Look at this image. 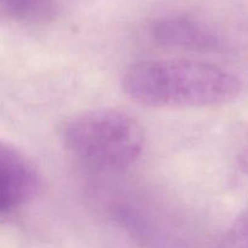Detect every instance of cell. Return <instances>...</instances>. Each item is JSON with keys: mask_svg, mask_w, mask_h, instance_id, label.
<instances>
[{"mask_svg": "<svg viewBox=\"0 0 248 248\" xmlns=\"http://www.w3.org/2000/svg\"><path fill=\"white\" fill-rule=\"evenodd\" d=\"M39 176L31 161L0 140V217L18 211L38 193Z\"/></svg>", "mask_w": 248, "mask_h": 248, "instance_id": "3", "label": "cell"}, {"mask_svg": "<svg viewBox=\"0 0 248 248\" xmlns=\"http://www.w3.org/2000/svg\"><path fill=\"white\" fill-rule=\"evenodd\" d=\"M245 161H246V167H247V171H248V152L246 154V160H245Z\"/></svg>", "mask_w": 248, "mask_h": 248, "instance_id": "6", "label": "cell"}, {"mask_svg": "<svg viewBox=\"0 0 248 248\" xmlns=\"http://www.w3.org/2000/svg\"><path fill=\"white\" fill-rule=\"evenodd\" d=\"M219 248H248V208L225 232L220 240Z\"/></svg>", "mask_w": 248, "mask_h": 248, "instance_id": "5", "label": "cell"}, {"mask_svg": "<svg viewBox=\"0 0 248 248\" xmlns=\"http://www.w3.org/2000/svg\"><path fill=\"white\" fill-rule=\"evenodd\" d=\"M121 86L132 101L152 108L222 106L242 90L234 73L194 60L140 61L126 69Z\"/></svg>", "mask_w": 248, "mask_h": 248, "instance_id": "1", "label": "cell"}, {"mask_svg": "<svg viewBox=\"0 0 248 248\" xmlns=\"http://www.w3.org/2000/svg\"><path fill=\"white\" fill-rule=\"evenodd\" d=\"M61 140L65 149L84 164L104 171H123L142 155L145 133L130 114L101 108L68 119Z\"/></svg>", "mask_w": 248, "mask_h": 248, "instance_id": "2", "label": "cell"}, {"mask_svg": "<svg viewBox=\"0 0 248 248\" xmlns=\"http://www.w3.org/2000/svg\"><path fill=\"white\" fill-rule=\"evenodd\" d=\"M152 34L164 45L188 50H213L220 45L219 39L210 27L181 15L156 19L152 26Z\"/></svg>", "mask_w": 248, "mask_h": 248, "instance_id": "4", "label": "cell"}]
</instances>
